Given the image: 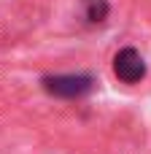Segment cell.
Here are the masks:
<instances>
[{"label":"cell","mask_w":151,"mask_h":154,"mask_svg":"<svg viewBox=\"0 0 151 154\" xmlns=\"http://www.w3.org/2000/svg\"><path fill=\"white\" fill-rule=\"evenodd\" d=\"M113 73L124 81V84H138L140 79H146V60L140 57L138 49H122L113 57Z\"/></svg>","instance_id":"2"},{"label":"cell","mask_w":151,"mask_h":154,"mask_svg":"<svg viewBox=\"0 0 151 154\" xmlns=\"http://www.w3.org/2000/svg\"><path fill=\"white\" fill-rule=\"evenodd\" d=\"M84 5H86V19L95 22V24L108 16V3L105 0H84Z\"/></svg>","instance_id":"3"},{"label":"cell","mask_w":151,"mask_h":154,"mask_svg":"<svg viewBox=\"0 0 151 154\" xmlns=\"http://www.w3.org/2000/svg\"><path fill=\"white\" fill-rule=\"evenodd\" d=\"M95 79L84 76V73H65V76H46L43 79V89L54 97H84L86 92H92Z\"/></svg>","instance_id":"1"}]
</instances>
